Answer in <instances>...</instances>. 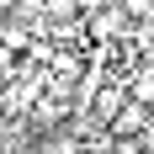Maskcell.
Masks as SVG:
<instances>
[{
    "mask_svg": "<svg viewBox=\"0 0 154 154\" xmlns=\"http://www.w3.org/2000/svg\"><path fill=\"white\" fill-rule=\"evenodd\" d=\"M117 5H122L133 21H154V0H117Z\"/></svg>",
    "mask_w": 154,
    "mask_h": 154,
    "instance_id": "obj_4",
    "label": "cell"
},
{
    "mask_svg": "<svg viewBox=\"0 0 154 154\" xmlns=\"http://www.w3.org/2000/svg\"><path fill=\"white\" fill-rule=\"evenodd\" d=\"M128 21H133V16H128L122 5H106V11L91 16V37H96V43H112V37H122V32H128Z\"/></svg>",
    "mask_w": 154,
    "mask_h": 154,
    "instance_id": "obj_1",
    "label": "cell"
},
{
    "mask_svg": "<svg viewBox=\"0 0 154 154\" xmlns=\"http://www.w3.org/2000/svg\"><path fill=\"white\" fill-rule=\"evenodd\" d=\"M11 69H16V59H11V48L0 43V75H11Z\"/></svg>",
    "mask_w": 154,
    "mask_h": 154,
    "instance_id": "obj_6",
    "label": "cell"
},
{
    "mask_svg": "<svg viewBox=\"0 0 154 154\" xmlns=\"http://www.w3.org/2000/svg\"><path fill=\"white\" fill-rule=\"evenodd\" d=\"M143 122H149V112H143V101H128V106L117 112V122H112V133H138Z\"/></svg>",
    "mask_w": 154,
    "mask_h": 154,
    "instance_id": "obj_2",
    "label": "cell"
},
{
    "mask_svg": "<svg viewBox=\"0 0 154 154\" xmlns=\"http://www.w3.org/2000/svg\"><path fill=\"white\" fill-rule=\"evenodd\" d=\"M37 11H43L48 21H75V16H85L80 0H37Z\"/></svg>",
    "mask_w": 154,
    "mask_h": 154,
    "instance_id": "obj_3",
    "label": "cell"
},
{
    "mask_svg": "<svg viewBox=\"0 0 154 154\" xmlns=\"http://www.w3.org/2000/svg\"><path fill=\"white\" fill-rule=\"evenodd\" d=\"M37 154H75V138H64V133H59V138H48Z\"/></svg>",
    "mask_w": 154,
    "mask_h": 154,
    "instance_id": "obj_5",
    "label": "cell"
}]
</instances>
